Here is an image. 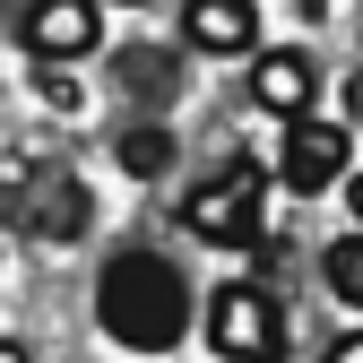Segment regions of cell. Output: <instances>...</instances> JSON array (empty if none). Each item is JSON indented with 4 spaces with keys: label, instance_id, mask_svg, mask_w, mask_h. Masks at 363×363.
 Returning a JSON list of instances; mask_svg holds the SVG:
<instances>
[{
    "label": "cell",
    "instance_id": "obj_15",
    "mask_svg": "<svg viewBox=\"0 0 363 363\" xmlns=\"http://www.w3.org/2000/svg\"><path fill=\"white\" fill-rule=\"evenodd\" d=\"M0 363H26V346H18V337H9V346H0Z\"/></svg>",
    "mask_w": 363,
    "mask_h": 363
},
{
    "label": "cell",
    "instance_id": "obj_14",
    "mask_svg": "<svg viewBox=\"0 0 363 363\" xmlns=\"http://www.w3.org/2000/svg\"><path fill=\"white\" fill-rule=\"evenodd\" d=\"M346 113H354V121H363V69H354V78H346Z\"/></svg>",
    "mask_w": 363,
    "mask_h": 363
},
{
    "label": "cell",
    "instance_id": "obj_3",
    "mask_svg": "<svg viewBox=\"0 0 363 363\" xmlns=\"http://www.w3.org/2000/svg\"><path fill=\"white\" fill-rule=\"evenodd\" d=\"M259 216H268V182H259V164H234V173H216V182H199V191L182 199V225H191L199 242H251Z\"/></svg>",
    "mask_w": 363,
    "mask_h": 363
},
{
    "label": "cell",
    "instance_id": "obj_1",
    "mask_svg": "<svg viewBox=\"0 0 363 363\" xmlns=\"http://www.w3.org/2000/svg\"><path fill=\"white\" fill-rule=\"evenodd\" d=\"M96 320H104V337L130 346V354H164V346H182L191 286H182V268L156 259V251H113L104 277H96Z\"/></svg>",
    "mask_w": 363,
    "mask_h": 363
},
{
    "label": "cell",
    "instance_id": "obj_6",
    "mask_svg": "<svg viewBox=\"0 0 363 363\" xmlns=\"http://www.w3.org/2000/svg\"><path fill=\"white\" fill-rule=\"evenodd\" d=\"M86 216H96V199H86L78 173H43L35 191H26V234H35V242H78Z\"/></svg>",
    "mask_w": 363,
    "mask_h": 363
},
{
    "label": "cell",
    "instance_id": "obj_12",
    "mask_svg": "<svg viewBox=\"0 0 363 363\" xmlns=\"http://www.w3.org/2000/svg\"><path fill=\"white\" fill-rule=\"evenodd\" d=\"M35 86H43L52 113H78V78H69V69H35Z\"/></svg>",
    "mask_w": 363,
    "mask_h": 363
},
{
    "label": "cell",
    "instance_id": "obj_9",
    "mask_svg": "<svg viewBox=\"0 0 363 363\" xmlns=\"http://www.w3.org/2000/svg\"><path fill=\"white\" fill-rule=\"evenodd\" d=\"M113 86L139 104H164V96H182V61L164 43H130V52H113Z\"/></svg>",
    "mask_w": 363,
    "mask_h": 363
},
{
    "label": "cell",
    "instance_id": "obj_8",
    "mask_svg": "<svg viewBox=\"0 0 363 363\" xmlns=\"http://www.w3.org/2000/svg\"><path fill=\"white\" fill-rule=\"evenodd\" d=\"M182 35H191L199 52H251L259 18H251V0H191V9H182Z\"/></svg>",
    "mask_w": 363,
    "mask_h": 363
},
{
    "label": "cell",
    "instance_id": "obj_16",
    "mask_svg": "<svg viewBox=\"0 0 363 363\" xmlns=\"http://www.w3.org/2000/svg\"><path fill=\"white\" fill-rule=\"evenodd\" d=\"M346 199H354V216H363V173H354V182H346Z\"/></svg>",
    "mask_w": 363,
    "mask_h": 363
},
{
    "label": "cell",
    "instance_id": "obj_17",
    "mask_svg": "<svg viewBox=\"0 0 363 363\" xmlns=\"http://www.w3.org/2000/svg\"><path fill=\"white\" fill-rule=\"evenodd\" d=\"M130 9H139V0H130Z\"/></svg>",
    "mask_w": 363,
    "mask_h": 363
},
{
    "label": "cell",
    "instance_id": "obj_4",
    "mask_svg": "<svg viewBox=\"0 0 363 363\" xmlns=\"http://www.w3.org/2000/svg\"><path fill=\"white\" fill-rule=\"evenodd\" d=\"M96 35H104L96 0H35V9L18 18V43L35 52V69H61V61H86V52H96Z\"/></svg>",
    "mask_w": 363,
    "mask_h": 363
},
{
    "label": "cell",
    "instance_id": "obj_11",
    "mask_svg": "<svg viewBox=\"0 0 363 363\" xmlns=\"http://www.w3.org/2000/svg\"><path fill=\"white\" fill-rule=\"evenodd\" d=\"M320 277H329V294H337V303H354V311H363V234H337V242L320 251Z\"/></svg>",
    "mask_w": 363,
    "mask_h": 363
},
{
    "label": "cell",
    "instance_id": "obj_7",
    "mask_svg": "<svg viewBox=\"0 0 363 363\" xmlns=\"http://www.w3.org/2000/svg\"><path fill=\"white\" fill-rule=\"evenodd\" d=\"M311 86H320V78H311L303 52H259V61H251V104L277 113V121H303V113H311Z\"/></svg>",
    "mask_w": 363,
    "mask_h": 363
},
{
    "label": "cell",
    "instance_id": "obj_5",
    "mask_svg": "<svg viewBox=\"0 0 363 363\" xmlns=\"http://www.w3.org/2000/svg\"><path fill=\"white\" fill-rule=\"evenodd\" d=\"M277 173H286V191H303V199H320L329 182H346V121H294L286 130V156H277Z\"/></svg>",
    "mask_w": 363,
    "mask_h": 363
},
{
    "label": "cell",
    "instance_id": "obj_13",
    "mask_svg": "<svg viewBox=\"0 0 363 363\" xmlns=\"http://www.w3.org/2000/svg\"><path fill=\"white\" fill-rule=\"evenodd\" d=\"M329 363H363V329H354V337H337V346H329Z\"/></svg>",
    "mask_w": 363,
    "mask_h": 363
},
{
    "label": "cell",
    "instance_id": "obj_2",
    "mask_svg": "<svg viewBox=\"0 0 363 363\" xmlns=\"http://www.w3.org/2000/svg\"><path fill=\"white\" fill-rule=\"evenodd\" d=\"M208 346L225 363H277L286 354V311L268 286H216L208 303Z\"/></svg>",
    "mask_w": 363,
    "mask_h": 363
},
{
    "label": "cell",
    "instance_id": "obj_10",
    "mask_svg": "<svg viewBox=\"0 0 363 363\" xmlns=\"http://www.w3.org/2000/svg\"><path fill=\"white\" fill-rule=\"evenodd\" d=\"M113 156H121V173H139V182H156V173L173 164V130H156V121H130L121 139H113Z\"/></svg>",
    "mask_w": 363,
    "mask_h": 363
}]
</instances>
